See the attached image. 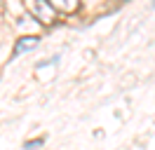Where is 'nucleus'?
<instances>
[{
	"instance_id": "nucleus-3",
	"label": "nucleus",
	"mask_w": 155,
	"mask_h": 150,
	"mask_svg": "<svg viewBox=\"0 0 155 150\" xmlns=\"http://www.w3.org/2000/svg\"><path fill=\"white\" fill-rule=\"evenodd\" d=\"M47 2L57 9V14H75L80 7V0H47Z\"/></svg>"
},
{
	"instance_id": "nucleus-2",
	"label": "nucleus",
	"mask_w": 155,
	"mask_h": 150,
	"mask_svg": "<svg viewBox=\"0 0 155 150\" xmlns=\"http://www.w3.org/2000/svg\"><path fill=\"white\" fill-rule=\"evenodd\" d=\"M38 45H40V38L38 35H24V38H19V40L14 42V49H12V59H17L19 54H26V52H31V49H35Z\"/></svg>"
},
{
	"instance_id": "nucleus-1",
	"label": "nucleus",
	"mask_w": 155,
	"mask_h": 150,
	"mask_svg": "<svg viewBox=\"0 0 155 150\" xmlns=\"http://www.w3.org/2000/svg\"><path fill=\"white\" fill-rule=\"evenodd\" d=\"M26 9L42 26H54L57 24V9L52 7L47 0H26Z\"/></svg>"
},
{
	"instance_id": "nucleus-5",
	"label": "nucleus",
	"mask_w": 155,
	"mask_h": 150,
	"mask_svg": "<svg viewBox=\"0 0 155 150\" xmlns=\"http://www.w3.org/2000/svg\"><path fill=\"white\" fill-rule=\"evenodd\" d=\"M42 143H45V139H31L24 143V150H35V148H42Z\"/></svg>"
},
{
	"instance_id": "nucleus-6",
	"label": "nucleus",
	"mask_w": 155,
	"mask_h": 150,
	"mask_svg": "<svg viewBox=\"0 0 155 150\" xmlns=\"http://www.w3.org/2000/svg\"><path fill=\"white\" fill-rule=\"evenodd\" d=\"M153 7H155V0H153Z\"/></svg>"
},
{
	"instance_id": "nucleus-4",
	"label": "nucleus",
	"mask_w": 155,
	"mask_h": 150,
	"mask_svg": "<svg viewBox=\"0 0 155 150\" xmlns=\"http://www.w3.org/2000/svg\"><path fill=\"white\" fill-rule=\"evenodd\" d=\"M59 61H61V56H59V54H54L52 59H49V61H40V64L35 66V70L40 73V70H45V68H54V66H57Z\"/></svg>"
}]
</instances>
